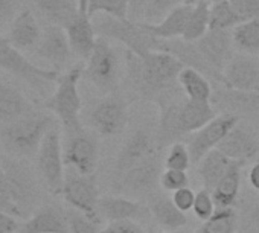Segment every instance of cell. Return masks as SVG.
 <instances>
[{
    "mask_svg": "<svg viewBox=\"0 0 259 233\" xmlns=\"http://www.w3.org/2000/svg\"><path fill=\"white\" fill-rule=\"evenodd\" d=\"M69 43L72 48V52L82 60H87L95 48L96 43V31L92 22V17L87 13H79L76 17H73L67 26L64 28Z\"/></svg>",
    "mask_w": 259,
    "mask_h": 233,
    "instance_id": "cell-20",
    "label": "cell"
},
{
    "mask_svg": "<svg viewBox=\"0 0 259 233\" xmlns=\"http://www.w3.org/2000/svg\"><path fill=\"white\" fill-rule=\"evenodd\" d=\"M160 186L165 191L174 192L177 189L186 188L189 186V177L186 174V171H180V169H165L160 174Z\"/></svg>",
    "mask_w": 259,
    "mask_h": 233,
    "instance_id": "cell-44",
    "label": "cell"
},
{
    "mask_svg": "<svg viewBox=\"0 0 259 233\" xmlns=\"http://www.w3.org/2000/svg\"><path fill=\"white\" fill-rule=\"evenodd\" d=\"M191 11H192L191 5H179L169 14H166V17L160 20L159 23H145V22L142 23L156 38H160V40L179 38V37H183L186 31Z\"/></svg>",
    "mask_w": 259,
    "mask_h": 233,
    "instance_id": "cell-27",
    "label": "cell"
},
{
    "mask_svg": "<svg viewBox=\"0 0 259 233\" xmlns=\"http://www.w3.org/2000/svg\"><path fill=\"white\" fill-rule=\"evenodd\" d=\"M210 4H213V2H221V0H209Z\"/></svg>",
    "mask_w": 259,
    "mask_h": 233,
    "instance_id": "cell-56",
    "label": "cell"
},
{
    "mask_svg": "<svg viewBox=\"0 0 259 233\" xmlns=\"http://www.w3.org/2000/svg\"><path fill=\"white\" fill-rule=\"evenodd\" d=\"M179 85L188 99L194 101H210L213 88L212 81L201 72L183 67L179 73Z\"/></svg>",
    "mask_w": 259,
    "mask_h": 233,
    "instance_id": "cell-31",
    "label": "cell"
},
{
    "mask_svg": "<svg viewBox=\"0 0 259 233\" xmlns=\"http://www.w3.org/2000/svg\"><path fill=\"white\" fill-rule=\"evenodd\" d=\"M171 200L174 201V204L182 210V212H189L192 210L194 207V201H195V192L186 186V188H182V189H177L172 192V197Z\"/></svg>",
    "mask_w": 259,
    "mask_h": 233,
    "instance_id": "cell-46",
    "label": "cell"
},
{
    "mask_svg": "<svg viewBox=\"0 0 259 233\" xmlns=\"http://www.w3.org/2000/svg\"><path fill=\"white\" fill-rule=\"evenodd\" d=\"M215 209H217V204H215V200H213L212 192L209 189L203 188L201 191H198L195 194L192 212L200 221H207L213 215Z\"/></svg>",
    "mask_w": 259,
    "mask_h": 233,
    "instance_id": "cell-42",
    "label": "cell"
},
{
    "mask_svg": "<svg viewBox=\"0 0 259 233\" xmlns=\"http://www.w3.org/2000/svg\"><path fill=\"white\" fill-rule=\"evenodd\" d=\"M251 221L259 227V204L251 210Z\"/></svg>",
    "mask_w": 259,
    "mask_h": 233,
    "instance_id": "cell-52",
    "label": "cell"
},
{
    "mask_svg": "<svg viewBox=\"0 0 259 233\" xmlns=\"http://www.w3.org/2000/svg\"><path fill=\"white\" fill-rule=\"evenodd\" d=\"M210 102L220 113H230L239 118L259 116V91L235 90L218 85V88H215L212 93Z\"/></svg>",
    "mask_w": 259,
    "mask_h": 233,
    "instance_id": "cell-14",
    "label": "cell"
},
{
    "mask_svg": "<svg viewBox=\"0 0 259 233\" xmlns=\"http://www.w3.org/2000/svg\"><path fill=\"white\" fill-rule=\"evenodd\" d=\"M248 181H250V186L256 192H259V162H256L250 168V171H248Z\"/></svg>",
    "mask_w": 259,
    "mask_h": 233,
    "instance_id": "cell-51",
    "label": "cell"
},
{
    "mask_svg": "<svg viewBox=\"0 0 259 233\" xmlns=\"http://www.w3.org/2000/svg\"><path fill=\"white\" fill-rule=\"evenodd\" d=\"M55 125L51 114L31 111L22 118L0 125V142L17 157H29L38 153L48 131Z\"/></svg>",
    "mask_w": 259,
    "mask_h": 233,
    "instance_id": "cell-2",
    "label": "cell"
},
{
    "mask_svg": "<svg viewBox=\"0 0 259 233\" xmlns=\"http://www.w3.org/2000/svg\"><path fill=\"white\" fill-rule=\"evenodd\" d=\"M130 0H89L87 14L90 17L96 14H105L116 19H128Z\"/></svg>",
    "mask_w": 259,
    "mask_h": 233,
    "instance_id": "cell-38",
    "label": "cell"
},
{
    "mask_svg": "<svg viewBox=\"0 0 259 233\" xmlns=\"http://www.w3.org/2000/svg\"><path fill=\"white\" fill-rule=\"evenodd\" d=\"M67 221H69V233H99V221L89 218L87 215L70 210L67 212Z\"/></svg>",
    "mask_w": 259,
    "mask_h": 233,
    "instance_id": "cell-41",
    "label": "cell"
},
{
    "mask_svg": "<svg viewBox=\"0 0 259 233\" xmlns=\"http://www.w3.org/2000/svg\"><path fill=\"white\" fill-rule=\"evenodd\" d=\"M37 166L38 172L48 186V189L60 195L63 184H64V157H63V144H61V133L57 125H54L48 134L45 136L40 150L37 153Z\"/></svg>",
    "mask_w": 259,
    "mask_h": 233,
    "instance_id": "cell-7",
    "label": "cell"
},
{
    "mask_svg": "<svg viewBox=\"0 0 259 233\" xmlns=\"http://www.w3.org/2000/svg\"><path fill=\"white\" fill-rule=\"evenodd\" d=\"M99 216L105 218L108 222L113 221H139L147 216L148 207L139 201H133L125 197H101L98 204Z\"/></svg>",
    "mask_w": 259,
    "mask_h": 233,
    "instance_id": "cell-22",
    "label": "cell"
},
{
    "mask_svg": "<svg viewBox=\"0 0 259 233\" xmlns=\"http://www.w3.org/2000/svg\"><path fill=\"white\" fill-rule=\"evenodd\" d=\"M218 150L230 160L245 163L247 160H251L257 156L259 142L250 131L236 125L227 133V136L218 145Z\"/></svg>",
    "mask_w": 259,
    "mask_h": 233,
    "instance_id": "cell-23",
    "label": "cell"
},
{
    "mask_svg": "<svg viewBox=\"0 0 259 233\" xmlns=\"http://www.w3.org/2000/svg\"><path fill=\"white\" fill-rule=\"evenodd\" d=\"M223 75V87L259 91V64L247 55H233Z\"/></svg>",
    "mask_w": 259,
    "mask_h": 233,
    "instance_id": "cell-18",
    "label": "cell"
},
{
    "mask_svg": "<svg viewBox=\"0 0 259 233\" xmlns=\"http://www.w3.org/2000/svg\"><path fill=\"white\" fill-rule=\"evenodd\" d=\"M151 213L160 227L165 230H179L188 224V216L182 212L171 198H159L151 204Z\"/></svg>",
    "mask_w": 259,
    "mask_h": 233,
    "instance_id": "cell-33",
    "label": "cell"
},
{
    "mask_svg": "<svg viewBox=\"0 0 259 233\" xmlns=\"http://www.w3.org/2000/svg\"><path fill=\"white\" fill-rule=\"evenodd\" d=\"M64 201L72 206V209L87 215L92 219L101 221L98 204H99V192L95 174L84 175L76 171H70L66 174L64 184L61 194Z\"/></svg>",
    "mask_w": 259,
    "mask_h": 233,
    "instance_id": "cell-8",
    "label": "cell"
},
{
    "mask_svg": "<svg viewBox=\"0 0 259 233\" xmlns=\"http://www.w3.org/2000/svg\"><path fill=\"white\" fill-rule=\"evenodd\" d=\"M242 20L235 13L229 0H221V2L210 4L209 11V29L213 31H232L235 29Z\"/></svg>",
    "mask_w": 259,
    "mask_h": 233,
    "instance_id": "cell-35",
    "label": "cell"
},
{
    "mask_svg": "<svg viewBox=\"0 0 259 233\" xmlns=\"http://www.w3.org/2000/svg\"><path fill=\"white\" fill-rule=\"evenodd\" d=\"M198 2H201V0H182V4H183V5H191V7L197 5Z\"/></svg>",
    "mask_w": 259,
    "mask_h": 233,
    "instance_id": "cell-54",
    "label": "cell"
},
{
    "mask_svg": "<svg viewBox=\"0 0 259 233\" xmlns=\"http://www.w3.org/2000/svg\"><path fill=\"white\" fill-rule=\"evenodd\" d=\"M82 66H73L67 72L60 73L52 95L43 104L48 111L54 113L58 118L66 136L81 131L84 128L79 118L82 99L78 90V84L82 78Z\"/></svg>",
    "mask_w": 259,
    "mask_h": 233,
    "instance_id": "cell-3",
    "label": "cell"
},
{
    "mask_svg": "<svg viewBox=\"0 0 259 233\" xmlns=\"http://www.w3.org/2000/svg\"><path fill=\"white\" fill-rule=\"evenodd\" d=\"M17 233H69L67 213L54 204L41 206L25 219Z\"/></svg>",
    "mask_w": 259,
    "mask_h": 233,
    "instance_id": "cell-19",
    "label": "cell"
},
{
    "mask_svg": "<svg viewBox=\"0 0 259 233\" xmlns=\"http://www.w3.org/2000/svg\"><path fill=\"white\" fill-rule=\"evenodd\" d=\"M78 5H79V10L82 13H87V7H89V0H76Z\"/></svg>",
    "mask_w": 259,
    "mask_h": 233,
    "instance_id": "cell-53",
    "label": "cell"
},
{
    "mask_svg": "<svg viewBox=\"0 0 259 233\" xmlns=\"http://www.w3.org/2000/svg\"><path fill=\"white\" fill-rule=\"evenodd\" d=\"M128 122V104L117 93L105 95L89 114V124L99 136H116L123 131Z\"/></svg>",
    "mask_w": 259,
    "mask_h": 233,
    "instance_id": "cell-9",
    "label": "cell"
},
{
    "mask_svg": "<svg viewBox=\"0 0 259 233\" xmlns=\"http://www.w3.org/2000/svg\"><path fill=\"white\" fill-rule=\"evenodd\" d=\"M41 35H43V29L38 25L35 16L29 10H25L13 19L8 40L17 49L25 52V51H35V48L41 40Z\"/></svg>",
    "mask_w": 259,
    "mask_h": 233,
    "instance_id": "cell-21",
    "label": "cell"
},
{
    "mask_svg": "<svg viewBox=\"0 0 259 233\" xmlns=\"http://www.w3.org/2000/svg\"><path fill=\"white\" fill-rule=\"evenodd\" d=\"M72 48L69 37L61 26L48 25L43 29L41 40L34 51V55L40 60L48 61L55 70L63 69L72 57Z\"/></svg>",
    "mask_w": 259,
    "mask_h": 233,
    "instance_id": "cell-15",
    "label": "cell"
},
{
    "mask_svg": "<svg viewBox=\"0 0 259 233\" xmlns=\"http://www.w3.org/2000/svg\"><path fill=\"white\" fill-rule=\"evenodd\" d=\"M157 233H172V231H171V230H165V228H163V230H160V231H157Z\"/></svg>",
    "mask_w": 259,
    "mask_h": 233,
    "instance_id": "cell-55",
    "label": "cell"
},
{
    "mask_svg": "<svg viewBox=\"0 0 259 233\" xmlns=\"http://www.w3.org/2000/svg\"><path fill=\"white\" fill-rule=\"evenodd\" d=\"M209 11H210L209 0H201V2L194 5L188 20L186 31L182 38L188 41L200 40L209 31Z\"/></svg>",
    "mask_w": 259,
    "mask_h": 233,
    "instance_id": "cell-37",
    "label": "cell"
},
{
    "mask_svg": "<svg viewBox=\"0 0 259 233\" xmlns=\"http://www.w3.org/2000/svg\"><path fill=\"white\" fill-rule=\"evenodd\" d=\"M156 51H163V52L171 54L183 64V67L195 69V70L201 72L203 75H206L217 85H224V76L212 69V66L206 61V58L200 52L195 41H188L182 37L169 38V40L157 38Z\"/></svg>",
    "mask_w": 259,
    "mask_h": 233,
    "instance_id": "cell-13",
    "label": "cell"
},
{
    "mask_svg": "<svg viewBox=\"0 0 259 233\" xmlns=\"http://www.w3.org/2000/svg\"><path fill=\"white\" fill-rule=\"evenodd\" d=\"M0 210H5L17 218L25 219L23 212L19 209V206L16 204V201L13 198V192H11V188L8 184V180H7V175H5L2 166H0Z\"/></svg>",
    "mask_w": 259,
    "mask_h": 233,
    "instance_id": "cell-43",
    "label": "cell"
},
{
    "mask_svg": "<svg viewBox=\"0 0 259 233\" xmlns=\"http://www.w3.org/2000/svg\"><path fill=\"white\" fill-rule=\"evenodd\" d=\"M183 136L186 134L183 133L180 124V102L171 101L168 104L160 105V122L157 136L159 147L180 142Z\"/></svg>",
    "mask_w": 259,
    "mask_h": 233,
    "instance_id": "cell-29",
    "label": "cell"
},
{
    "mask_svg": "<svg viewBox=\"0 0 259 233\" xmlns=\"http://www.w3.org/2000/svg\"><path fill=\"white\" fill-rule=\"evenodd\" d=\"M0 69L23 79L38 95H46L55 85L60 70L38 67L31 63L20 49H17L7 37L0 35Z\"/></svg>",
    "mask_w": 259,
    "mask_h": 233,
    "instance_id": "cell-5",
    "label": "cell"
},
{
    "mask_svg": "<svg viewBox=\"0 0 259 233\" xmlns=\"http://www.w3.org/2000/svg\"><path fill=\"white\" fill-rule=\"evenodd\" d=\"M217 116V110L210 101L188 99L180 102V124L186 136L203 128Z\"/></svg>",
    "mask_w": 259,
    "mask_h": 233,
    "instance_id": "cell-26",
    "label": "cell"
},
{
    "mask_svg": "<svg viewBox=\"0 0 259 233\" xmlns=\"http://www.w3.org/2000/svg\"><path fill=\"white\" fill-rule=\"evenodd\" d=\"M95 31L99 37L111 41H117L139 57L156 51L157 38L144 26L142 22H133L130 19H116L111 16L101 14L93 22Z\"/></svg>",
    "mask_w": 259,
    "mask_h": 233,
    "instance_id": "cell-4",
    "label": "cell"
},
{
    "mask_svg": "<svg viewBox=\"0 0 259 233\" xmlns=\"http://www.w3.org/2000/svg\"><path fill=\"white\" fill-rule=\"evenodd\" d=\"M242 22L259 17V0H229Z\"/></svg>",
    "mask_w": 259,
    "mask_h": 233,
    "instance_id": "cell-45",
    "label": "cell"
},
{
    "mask_svg": "<svg viewBox=\"0 0 259 233\" xmlns=\"http://www.w3.org/2000/svg\"><path fill=\"white\" fill-rule=\"evenodd\" d=\"M8 184L13 192V198L19 209L23 212L25 218L28 216V209L31 207L32 201L37 195V184L35 180L28 168V165L22 160L13 159V157H4L0 160Z\"/></svg>",
    "mask_w": 259,
    "mask_h": 233,
    "instance_id": "cell-12",
    "label": "cell"
},
{
    "mask_svg": "<svg viewBox=\"0 0 259 233\" xmlns=\"http://www.w3.org/2000/svg\"><path fill=\"white\" fill-rule=\"evenodd\" d=\"M150 0H130L128 19L133 22H144V14Z\"/></svg>",
    "mask_w": 259,
    "mask_h": 233,
    "instance_id": "cell-49",
    "label": "cell"
},
{
    "mask_svg": "<svg viewBox=\"0 0 259 233\" xmlns=\"http://www.w3.org/2000/svg\"><path fill=\"white\" fill-rule=\"evenodd\" d=\"M37 8L49 25L61 26L63 29L73 17L82 13L75 0H37Z\"/></svg>",
    "mask_w": 259,
    "mask_h": 233,
    "instance_id": "cell-30",
    "label": "cell"
},
{
    "mask_svg": "<svg viewBox=\"0 0 259 233\" xmlns=\"http://www.w3.org/2000/svg\"><path fill=\"white\" fill-rule=\"evenodd\" d=\"M16 13V0H0V20H8Z\"/></svg>",
    "mask_w": 259,
    "mask_h": 233,
    "instance_id": "cell-50",
    "label": "cell"
},
{
    "mask_svg": "<svg viewBox=\"0 0 259 233\" xmlns=\"http://www.w3.org/2000/svg\"><path fill=\"white\" fill-rule=\"evenodd\" d=\"M200 52L213 70L223 75L226 66L233 58V35L232 31L209 29L200 40L195 41ZM224 76V75H223Z\"/></svg>",
    "mask_w": 259,
    "mask_h": 233,
    "instance_id": "cell-17",
    "label": "cell"
},
{
    "mask_svg": "<svg viewBox=\"0 0 259 233\" xmlns=\"http://www.w3.org/2000/svg\"><path fill=\"white\" fill-rule=\"evenodd\" d=\"M235 46L247 55H259V17L245 20L232 29Z\"/></svg>",
    "mask_w": 259,
    "mask_h": 233,
    "instance_id": "cell-34",
    "label": "cell"
},
{
    "mask_svg": "<svg viewBox=\"0 0 259 233\" xmlns=\"http://www.w3.org/2000/svg\"><path fill=\"white\" fill-rule=\"evenodd\" d=\"M232 162L233 160H230L218 148L207 153L198 162V165H200L198 166V175L203 181V188L212 191L215 188V184L218 183V180L226 174V171L229 169Z\"/></svg>",
    "mask_w": 259,
    "mask_h": 233,
    "instance_id": "cell-32",
    "label": "cell"
},
{
    "mask_svg": "<svg viewBox=\"0 0 259 233\" xmlns=\"http://www.w3.org/2000/svg\"><path fill=\"white\" fill-rule=\"evenodd\" d=\"M66 139L67 141L63 148L64 165L84 175L95 174L99 156L96 137L82 128L81 131L67 134Z\"/></svg>",
    "mask_w": 259,
    "mask_h": 233,
    "instance_id": "cell-11",
    "label": "cell"
},
{
    "mask_svg": "<svg viewBox=\"0 0 259 233\" xmlns=\"http://www.w3.org/2000/svg\"><path fill=\"white\" fill-rule=\"evenodd\" d=\"M239 116L230 113L217 114L215 118L206 124L203 128L197 130L195 133L189 134L188 137V148L191 153L192 163H198L207 153L217 150L227 133L239 124Z\"/></svg>",
    "mask_w": 259,
    "mask_h": 233,
    "instance_id": "cell-10",
    "label": "cell"
},
{
    "mask_svg": "<svg viewBox=\"0 0 259 233\" xmlns=\"http://www.w3.org/2000/svg\"><path fill=\"white\" fill-rule=\"evenodd\" d=\"M156 144L151 136L144 131L138 130L130 136V139L123 144L117 160H116V175H122L128 169H132L138 165L156 159Z\"/></svg>",
    "mask_w": 259,
    "mask_h": 233,
    "instance_id": "cell-16",
    "label": "cell"
},
{
    "mask_svg": "<svg viewBox=\"0 0 259 233\" xmlns=\"http://www.w3.org/2000/svg\"><path fill=\"white\" fill-rule=\"evenodd\" d=\"M244 162H232L226 174L218 180L215 188L210 191L215 200L217 207H233L241 188V171L244 168Z\"/></svg>",
    "mask_w": 259,
    "mask_h": 233,
    "instance_id": "cell-28",
    "label": "cell"
},
{
    "mask_svg": "<svg viewBox=\"0 0 259 233\" xmlns=\"http://www.w3.org/2000/svg\"><path fill=\"white\" fill-rule=\"evenodd\" d=\"M20 225L22 224L17 216L0 210V233H17Z\"/></svg>",
    "mask_w": 259,
    "mask_h": 233,
    "instance_id": "cell-48",
    "label": "cell"
},
{
    "mask_svg": "<svg viewBox=\"0 0 259 233\" xmlns=\"http://www.w3.org/2000/svg\"><path fill=\"white\" fill-rule=\"evenodd\" d=\"M179 5H183L182 0H150L144 14V22L159 23L166 17V14H169Z\"/></svg>",
    "mask_w": 259,
    "mask_h": 233,
    "instance_id": "cell-40",
    "label": "cell"
},
{
    "mask_svg": "<svg viewBox=\"0 0 259 233\" xmlns=\"http://www.w3.org/2000/svg\"><path fill=\"white\" fill-rule=\"evenodd\" d=\"M126 73L133 88L145 99L163 105L174 101L179 85V73L183 64L168 52L153 51L145 57L133 52L125 54Z\"/></svg>",
    "mask_w": 259,
    "mask_h": 233,
    "instance_id": "cell-1",
    "label": "cell"
},
{
    "mask_svg": "<svg viewBox=\"0 0 259 233\" xmlns=\"http://www.w3.org/2000/svg\"><path fill=\"white\" fill-rule=\"evenodd\" d=\"M238 227V215L233 207H217L213 215L203 221L198 233H235Z\"/></svg>",
    "mask_w": 259,
    "mask_h": 233,
    "instance_id": "cell-36",
    "label": "cell"
},
{
    "mask_svg": "<svg viewBox=\"0 0 259 233\" xmlns=\"http://www.w3.org/2000/svg\"><path fill=\"white\" fill-rule=\"evenodd\" d=\"M191 163H192V159H191L188 145H185L183 142H176L169 145L168 154L165 157V168L188 171Z\"/></svg>",
    "mask_w": 259,
    "mask_h": 233,
    "instance_id": "cell-39",
    "label": "cell"
},
{
    "mask_svg": "<svg viewBox=\"0 0 259 233\" xmlns=\"http://www.w3.org/2000/svg\"><path fill=\"white\" fill-rule=\"evenodd\" d=\"M160 174L156 159L145 162L119 175L120 188L132 194H147L160 184Z\"/></svg>",
    "mask_w": 259,
    "mask_h": 233,
    "instance_id": "cell-24",
    "label": "cell"
},
{
    "mask_svg": "<svg viewBox=\"0 0 259 233\" xmlns=\"http://www.w3.org/2000/svg\"><path fill=\"white\" fill-rule=\"evenodd\" d=\"M82 78H87L102 95L116 93L119 87L120 60L110 40L98 37L90 57L85 60Z\"/></svg>",
    "mask_w": 259,
    "mask_h": 233,
    "instance_id": "cell-6",
    "label": "cell"
},
{
    "mask_svg": "<svg viewBox=\"0 0 259 233\" xmlns=\"http://www.w3.org/2000/svg\"><path fill=\"white\" fill-rule=\"evenodd\" d=\"M31 111L34 108L26 96L11 82L0 78V125L16 121Z\"/></svg>",
    "mask_w": 259,
    "mask_h": 233,
    "instance_id": "cell-25",
    "label": "cell"
},
{
    "mask_svg": "<svg viewBox=\"0 0 259 233\" xmlns=\"http://www.w3.org/2000/svg\"><path fill=\"white\" fill-rule=\"evenodd\" d=\"M99 233H145L136 221H113L108 222Z\"/></svg>",
    "mask_w": 259,
    "mask_h": 233,
    "instance_id": "cell-47",
    "label": "cell"
}]
</instances>
